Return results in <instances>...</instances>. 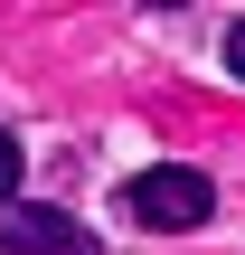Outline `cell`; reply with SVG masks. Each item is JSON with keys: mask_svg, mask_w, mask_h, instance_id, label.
Wrapping results in <instances>:
<instances>
[{"mask_svg": "<svg viewBox=\"0 0 245 255\" xmlns=\"http://www.w3.org/2000/svg\"><path fill=\"white\" fill-rule=\"evenodd\" d=\"M123 208H132L142 227H208V218H217V189H208L189 161H161V170H142V180L123 189Z\"/></svg>", "mask_w": 245, "mask_h": 255, "instance_id": "obj_1", "label": "cell"}, {"mask_svg": "<svg viewBox=\"0 0 245 255\" xmlns=\"http://www.w3.org/2000/svg\"><path fill=\"white\" fill-rule=\"evenodd\" d=\"M0 255H85V227L66 208H9L0 218Z\"/></svg>", "mask_w": 245, "mask_h": 255, "instance_id": "obj_2", "label": "cell"}, {"mask_svg": "<svg viewBox=\"0 0 245 255\" xmlns=\"http://www.w3.org/2000/svg\"><path fill=\"white\" fill-rule=\"evenodd\" d=\"M9 189H19V132L0 123V199H9Z\"/></svg>", "mask_w": 245, "mask_h": 255, "instance_id": "obj_3", "label": "cell"}, {"mask_svg": "<svg viewBox=\"0 0 245 255\" xmlns=\"http://www.w3.org/2000/svg\"><path fill=\"white\" fill-rule=\"evenodd\" d=\"M227 66H236V76H245V19H236V28H227Z\"/></svg>", "mask_w": 245, "mask_h": 255, "instance_id": "obj_4", "label": "cell"}]
</instances>
